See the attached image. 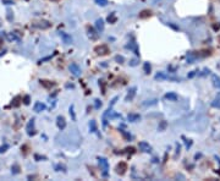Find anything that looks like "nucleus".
Returning a JSON list of instances; mask_svg holds the SVG:
<instances>
[{"mask_svg":"<svg viewBox=\"0 0 220 181\" xmlns=\"http://www.w3.org/2000/svg\"><path fill=\"white\" fill-rule=\"evenodd\" d=\"M94 51H95L98 55H106V54H109V53H110L108 45H105V44H101V45L95 47V48H94Z\"/></svg>","mask_w":220,"mask_h":181,"instance_id":"1","label":"nucleus"},{"mask_svg":"<svg viewBox=\"0 0 220 181\" xmlns=\"http://www.w3.org/2000/svg\"><path fill=\"white\" fill-rule=\"evenodd\" d=\"M98 160H99L100 166H103V175L106 176V175H108V170H109V163H108V160H106L104 157H99Z\"/></svg>","mask_w":220,"mask_h":181,"instance_id":"2","label":"nucleus"},{"mask_svg":"<svg viewBox=\"0 0 220 181\" xmlns=\"http://www.w3.org/2000/svg\"><path fill=\"white\" fill-rule=\"evenodd\" d=\"M69 69H70V71H71V74H72L73 76H81V74H82V71H81V67L78 66V64H76V63H72V64H70V66H69Z\"/></svg>","mask_w":220,"mask_h":181,"instance_id":"3","label":"nucleus"},{"mask_svg":"<svg viewBox=\"0 0 220 181\" xmlns=\"http://www.w3.org/2000/svg\"><path fill=\"white\" fill-rule=\"evenodd\" d=\"M127 170V164L125 162H120L118 165H116V172L120 174V175H124Z\"/></svg>","mask_w":220,"mask_h":181,"instance_id":"4","label":"nucleus"},{"mask_svg":"<svg viewBox=\"0 0 220 181\" xmlns=\"http://www.w3.org/2000/svg\"><path fill=\"white\" fill-rule=\"evenodd\" d=\"M56 125H58V127H59L60 130H64L65 127H66V120H65L64 116L59 115V116L56 117Z\"/></svg>","mask_w":220,"mask_h":181,"instance_id":"5","label":"nucleus"},{"mask_svg":"<svg viewBox=\"0 0 220 181\" xmlns=\"http://www.w3.org/2000/svg\"><path fill=\"white\" fill-rule=\"evenodd\" d=\"M136 91H137V87H132V88L128 91L127 95L125 97V102H131V100L135 98V95H136Z\"/></svg>","mask_w":220,"mask_h":181,"instance_id":"6","label":"nucleus"},{"mask_svg":"<svg viewBox=\"0 0 220 181\" xmlns=\"http://www.w3.org/2000/svg\"><path fill=\"white\" fill-rule=\"evenodd\" d=\"M139 149H141V151H143V152H146V153H150V152H152V147H150V146H149V143L146 142V141L139 142Z\"/></svg>","mask_w":220,"mask_h":181,"instance_id":"7","label":"nucleus"},{"mask_svg":"<svg viewBox=\"0 0 220 181\" xmlns=\"http://www.w3.org/2000/svg\"><path fill=\"white\" fill-rule=\"evenodd\" d=\"M60 37H61V39H63V42L65 44H72V37L70 34H67L65 32H60Z\"/></svg>","mask_w":220,"mask_h":181,"instance_id":"8","label":"nucleus"},{"mask_svg":"<svg viewBox=\"0 0 220 181\" xmlns=\"http://www.w3.org/2000/svg\"><path fill=\"white\" fill-rule=\"evenodd\" d=\"M95 29H97L98 33H100V32L104 31V21L101 19H98L95 21Z\"/></svg>","mask_w":220,"mask_h":181,"instance_id":"9","label":"nucleus"},{"mask_svg":"<svg viewBox=\"0 0 220 181\" xmlns=\"http://www.w3.org/2000/svg\"><path fill=\"white\" fill-rule=\"evenodd\" d=\"M87 32H88V36H89V38L91 39H97L98 38V33H95V31L92 28L91 26H87Z\"/></svg>","mask_w":220,"mask_h":181,"instance_id":"10","label":"nucleus"},{"mask_svg":"<svg viewBox=\"0 0 220 181\" xmlns=\"http://www.w3.org/2000/svg\"><path fill=\"white\" fill-rule=\"evenodd\" d=\"M150 15H152V11L146 9V10H142L138 16H139V19H147V17H150Z\"/></svg>","mask_w":220,"mask_h":181,"instance_id":"11","label":"nucleus"},{"mask_svg":"<svg viewBox=\"0 0 220 181\" xmlns=\"http://www.w3.org/2000/svg\"><path fill=\"white\" fill-rule=\"evenodd\" d=\"M46 106L45 104H43V103H40V102H37L36 104H34V111H37V113H39V111H43L44 109H45Z\"/></svg>","mask_w":220,"mask_h":181,"instance_id":"12","label":"nucleus"},{"mask_svg":"<svg viewBox=\"0 0 220 181\" xmlns=\"http://www.w3.org/2000/svg\"><path fill=\"white\" fill-rule=\"evenodd\" d=\"M139 119H141V115L139 114H128V116H127V120L130 123H136Z\"/></svg>","mask_w":220,"mask_h":181,"instance_id":"13","label":"nucleus"},{"mask_svg":"<svg viewBox=\"0 0 220 181\" xmlns=\"http://www.w3.org/2000/svg\"><path fill=\"white\" fill-rule=\"evenodd\" d=\"M165 99H168V100H173V102H175V100L177 99V95L175 94V93H173V92H169V93H166V94H165Z\"/></svg>","mask_w":220,"mask_h":181,"instance_id":"14","label":"nucleus"},{"mask_svg":"<svg viewBox=\"0 0 220 181\" xmlns=\"http://www.w3.org/2000/svg\"><path fill=\"white\" fill-rule=\"evenodd\" d=\"M40 83L43 85L44 87H46V88H50V87L54 86V83L53 82H50V81H46V80H40Z\"/></svg>","mask_w":220,"mask_h":181,"instance_id":"15","label":"nucleus"},{"mask_svg":"<svg viewBox=\"0 0 220 181\" xmlns=\"http://www.w3.org/2000/svg\"><path fill=\"white\" fill-rule=\"evenodd\" d=\"M156 102H158V99H152V100H146V102H143L142 103V105H144V106H149V105H155Z\"/></svg>","mask_w":220,"mask_h":181,"instance_id":"16","label":"nucleus"},{"mask_svg":"<svg viewBox=\"0 0 220 181\" xmlns=\"http://www.w3.org/2000/svg\"><path fill=\"white\" fill-rule=\"evenodd\" d=\"M89 131L91 132H95L97 131V124H95L94 120H91V123H89Z\"/></svg>","mask_w":220,"mask_h":181,"instance_id":"17","label":"nucleus"},{"mask_svg":"<svg viewBox=\"0 0 220 181\" xmlns=\"http://www.w3.org/2000/svg\"><path fill=\"white\" fill-rule=\"evenodd\" d=\"M94 3H95L97 5H99V6H106V5L109 4L108 0H94Z\"/></svg>","mask_w":220,"mask_h":181,"instance_id":"18","label":"nucleus"},{"mask_svg":"<svg viewBox=\"0 0 220 181\" xmlns=\"http://www.w3.org/2000/svg\"><path fill=\"white\" fill-rule=\"evenodd\" d=\"M143 70H144L146 74H150V71H152L150 64H149V63H144V65H143Z\"/></svg>","mask_w":220,"mask_h":181,"instance_id":"19","label":"nucleus"},{"mask_svg":"<svg viewBox=\"0 0 220 181\" xmlns=\"http://www.w3.org/2000/svg\"><path fill=\"white\" fill-rule=\"evenodd\" d=\"M120 134H121L122 136H124V138H125L126 141H131V138H132V137H131V135H130V134L125 132L124 130H120Z\"/></svg>","mask_w":220,"mask_h":181,"instance_id":"20","label":"nucleus"},{"mask_svg":"<svg viewBox=\"0 0 220 181\" xmlns=\"http://www.w3.org/2000/svg\"><path fill=\"white\" fill-rule=\"evenodd\" d=\"M55 169H56V171H64V172H66V168H65L64 165H55Z\"/></svg>","mask_w":220,"mask_h":181,"instance_id":"21","label":"nucleus"},{"mask_svg":"<svg viewBox=\"0 0 220 181\" xmlns=\"http://www.w3.org/2000/svg\"><path fill=\"white\" fill-rule=\"evenodd\" d=\"M108 21H109V22H111V23H115V22H116L115 14H111V16H109V17H108Z\"/></svg>","mask_w":220,"mask_h":181,"instance_id":"22","label":"nucleus"},{"mask_svg":"<svg viewBox=\"0 0 220 181\" xmlns=\"http://www.w3.org/2000/svg\"><path fill=\"white\" fill-rule=\"evenodd\" d=\"M70 115H71L72 120L75 121V120H76V115H75V111H73V105H71V106H70Z\"/></svg>","mask_w":220,"mask_h":181,"instance_id":"23","label":"nucleus"},{"mask_svg":"<svg viewBox=\"0 0 220 181\" xmlns=\"http://www.w3.org/2000/svg\"><path fill=\"white\" fill-rule=\"evenodd\" d=\"M115 60L119 63V64H122L124 61H125V59H124V56H120V55H116L115 56Z\"/></svg>","mask_w":220,"mask_h":181,"instance_id":"24","label":"nucleus"},{"mask_svg":"<svg viewBox=\"0 0 220 181\" xmlns=\"http://www.w3.org/2000/svg\"><path fill=\"white\" fill-rule=\"evenodd\" d=\"M94 106H95V109H99L101 106V102L99 99H95V100H94Z\"/></svg>","mask_w":220,"mask_h":181,"instance_id":"25","label":"nucleus"},{"mask_svg":"<svg viewBox=\"0 0 220 181\" xmlns=\"http://www.w3.org/2000/svg\"><path fill=\"white\" fill-rule=\"evenodd\" d=\"M213 80H214V82H215V85H216V86H219V87H220V78H218V77H216V76H214V77H213Z\"/></svg>","mask_w":220,"mask_h":181,"instance_id":"26","label":"nucleus"},{"mask_svg":"<svg viewBox=\"0 0 220 181\" xmlns=\"http://www.w3.org/2000/svg\"><path fill=\"white\" fill-rule=\"evenodd\" d=\"M165 126H166V123H165V121H163V123H161V125L158 127V130H159V131H161L163 129H165Z\"/></svg>","mask_w":220,"mask_h":181,"instance_id":"27","label":"nucleus"},{"mask_svg":"<svg viewBox=\"0 0 220 181\" xmlns=\"http://www.w3.org/2000/svg\"><path fill=\"white\" fill-rule=\"evenodd\" d=\"M125 151H126V153H135V148L133 147H130V148H126Z\"/></svg>","mask_w":220,"mask_h":181,"instance_id":"28","label":"nucleus"},{"mask_svg":"<svg viewBox=\"0 0 220 181\" xmlns=\"http://www.w3.org/2000/svg\"><path fill=\"white\" fill-rule=\"evenodd\" d=\"M25 104H29V97L28 95H26V98H25Z\"/></svg>","mask_w":220,"mask_h":181,"instance_id":"29","label":"nucleus"},{"mask_svg":"<svg viewBox=\"0 0 220 181\" xmlns=\"http://www.w3.org/2000/svg\"><path fill=\"white\" fill-rule=\"evenodd\" d=\"M8 147H9V146H4V147H0V153L5 152V151H4V149H6V148H8Z\"/></svg>","mask_w":220,"mask_h":181,"instance_id":"30","label":"nucleus"},{"mask_svg":"<svg viewBox=\"0 0 220 181\" xmlns=\"http://www.w3.org/2000/svg\"><path fill=\"white\" fill-rule=\"evenodd\" d=\"M136 64H137L136 60H132V61H131V65H132V66H136Z\"/></svg>","mask_w":220,"mask_h":181,"instance_id":"31","label":"nucleus"}]
</instances>
